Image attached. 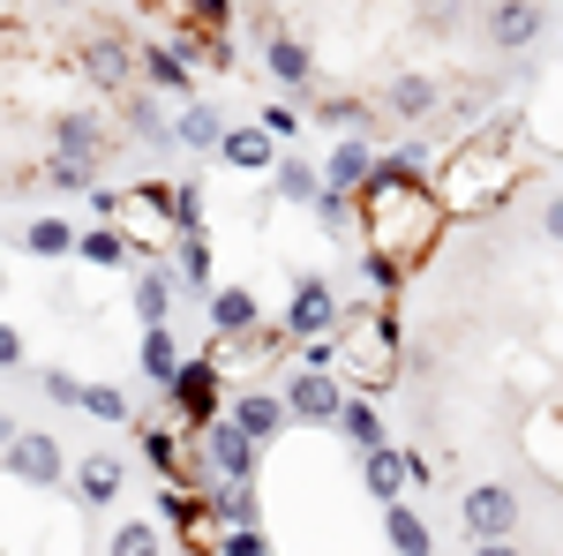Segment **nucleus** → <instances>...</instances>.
Wrapping results in <instances>:
<instances>
[{
	"label": "nucleus",
	"instance_id": "f03ea898",
	"mask_svg": "<svg viewBox=\"0 0 563 556\" xmlns=\"http://www.w3.org/2000/svg\"><path fill=\"white\" fill-rule=\"evenodd\" d=\"M435 188H443L451 218H481L488 204H504L519 188V121H488L481 135H466Z\"/></svg>",
	"mask_w": 563,
	"mask_h": 556
},
{
	"label": "nucleus",
	"instance_id": "a878e982",
	"mask_svg": "<svg viewBox=\"0 0 563 556\" xmlns=\"http://www.w3.org/2000/svg\"><path fill=\"white\" fill-rule=\"evenodd\" d=\"M384 542H390L398 556H429V549H435L429 519L413 512V504H384Z\"/></svg>",
	"mask_w": 563,
	"mask_h": 556
},
{
	"label": "nucleus",
	"instance_id": "f3484780",
	"mask_svg": "<svg viewBox=\"0 0 563 556\" xmlns=\"http://www.w3.org/2000/svg\"><path fill=\"white\" fill-rule=\"evenodd\" d=\"M135 369L151 377L158 391H174V377L188 369L180 361V346H174V324H143V346H135Z\"/></svg>",
	"mask_w": 563,
	"mask_h": 556
},
{
	"label": "nucleus",
	"instance_id": "e433bc0d",
	"mask_svg": "<svg viewBox=\"0 0 563 556\" xmlns=\"http://www.w3.org/2000/svg\"><path fill=\"white\" fill-rule=\"evenodd\" d=\"M174 218H180V233H203V188L196 181H174Z\"/></svg>",
	"mask_w": 563,
	"mask_h": 556
},
{
	"label": "nucleus",
	"instance_id": "7ed1b4c3",
	"mask_svg": "<svg viewBox=\"0 0 563 556\" xmlns=\"http://www.w3.org/2000/svg\"><path fill=\"white\" fill-rule=\"evenodd\" d=\"M188 436H196V459H203V473H211V489H218V481H256L263 444H256L241 422H233V414H218V422L188 428Z\"/></svg>",
	"mask_w": 563,
	"mask_h": 556
},
{
	"label": "nucleus",
	"instance_id": "393cba45",
	"mask_svg": "<svg viewBox=\"0 0 563 556\" xmlns=\"http://www.w3.org/2000/svg\"><path fill=\"white\" fill-rule=\"evenodd\" d=\"M129 135L151 151V159H166V151H180V129L158 113V98H129Z\"/></svg>",
	"mask_w": 563,
	"mask_h": 556
},
{
	"label": "nucleus",
	"instance_id": "58836bf2",
	"mask_svg": "<svg viewBox=\"0 0 563 556\" xmlns=\"http://www.w3.org/2000/svg\"><path fill=\"white\" fill-rule=\"evenodd\" d=\"M45 399H53V406H84V384H76L68 369H45Z\"/></svg>",
	"mask_w": 563,
	"mask_h": 556
},
{
	"label": "nucleus",
	"instance_id": "5701e85b",
	"mask_svg": "<svg viewBox=\"0 0 563 556\" xmlns=\"http://www.w3.org/2000/svg\"><path fill=\"white\" fill-rule=\"evenodd\" d=\"M384 106L398 113V121H429L435 106H443V84H435V76H390Z\"/></svg>",
	"mask_w": 563,
	"mask_h": 556
},
{
	"label": "nucleus",
	"instance_id": "9b49d317",
	"mask_svg": "<svg viewBox=\"0 0 563 556\" xmlns=\"http://www.w3.org/2000/svg\"><path fill=\"white\" fill-rule=\"evenodd\" d=\"M225 414H233V422L249 428V436H256L263 451H271V444H278V436H286V428H294V406H286V391H241V399H233V406H225Z\"/></svg>",
	"mask_w": 563,
	"mask_h": 556
},
{
	"label": "nucleus",
	"instance_id": "b1692460",
	"mask_svg": "<svg viewBox=\"0 0 563 556\" xmlns=\"http://www.w3.org/2000/svg\"><path fill=\"white\" fill-rule=\"evenodd\" d=\"M339 436H346L353 451H384V444H390V428H384V414H376V399H368V391H353V399H346Z\"/></svg>",
	"mask_w": 563,
	"mask_h": 556
},
{
	"label": "nucleus",
	"instance_id": "6ab92c4d",
	"mask_svg": "<svg viewBox=\"0 0 563 556\" xmlns=\"http://www.w3.org/2000/svg\"><path fill=\"white\" fill-rule=\"evenodd\" d=\"M174 129H180V151H196V159L203 151H225V113H218L211 98H188L174 113Z\"/></svg>",
	"mask_w": 563,
	"mask_h": 556
},
{
	"label": "nucleus",
	"instance_id": "c03bdc74",
	"mask_svg": "<svg viewBox=\"0 0 563 556\" xmlns=\"http://www.w3.org/2000/svg\"><path fill=\"white\" fill-rule=\"evenodd\" d=\"M474 556H519L511 542H474Z\"/></svg>",
	"mask_w": 563,
	"mask_h": 556
},
{
	"label": "nucleus",
	"instance_id": "7c9ffc66",
	"mask_svg": "<svg viewBox=\"0 0 563 556\" xmlns=\"http://www.w3.org/2000/svg\"><path fill=\"white\" fill-rule=\"evenodd\" d=\"M135 316H143V324H174V279H166L158 263L135 279Z\"/></svg>",
	"mask_w": 563,
	"mask_h": 556
},
{
	"label": "nucleus",
	"instance_id": "4468645a",
	"mask_svg": "<svg viewBox=\"0 0 563 556\" xmlns=\"http://www.w3.org/2000/svg\"><path fill=\"white\" fill-rule=\"evenodd\" d=\"M361 489L376 497V504H398L406 489H413V451H361Z\"/></svg>",
	"mask_w": 563,
	"mask_h": 556
},
{
	"label": "nucleus",
	"instance_id": "f8f14e48",
	"mask_svg": "<svg viewBox=\"0 0 563 556\" xmlns=\"http://www.w3.org/2000/svg\"><path fill=\"white\" fill-rule=\"evenodd\" d=\"M376 166H384V159H376V143H368V135H339V143H331V159H323V188L361 196V188L376 181Z\"/></svg>",
	"mask_w": 563,
	"mask_h": 556
},
{
	"label": "nucleus",
	"instance_id": "ea45409f",
	"mask_svg": "<svg viewBox=\"0 0 563 556\" xmlns=\"http://www.w3.org/2000/svg\"><path fill=\"white\" fill-rule=\"evenodd\" d=\"M0 369H8V377H23V369H31V361H23V331H15V324H0Z\"/></svg>",
	"mask_w": 563,
	"mask_h": 556
},
{
	"label": "nucleus",
	"instance_id": "72a5a7b5",
	"mask_svg": "<svg viewBox=\"0 0 563 556\" xmlns=\"http://www.w3.org/2000/svg\"><path fill=\"white\" fill-rule=\"evenodd\" d=\"M361 279H368L376 294H398V286H406V257H390V249H361Z\"/></svg>",
	"mask_w": 563,
	"mask_h": 556
},
{
	"label": "nucleus",
	"instance_id": "79ce46f5",
	"mask_svg": "<svg viewBox=\"0 0 563 556\" xmlns=\"http://www.w3.org/2000/svg\"><path fill=\"white\" fill-rule=\"evenodd\" d=\"M143 8H158V15H180L188 31H196V15H203V0H143Z\"/></svg>",
	"mask_w": 563,
	"mask_h": 556
},
{
	"label": "nucleus",
	"instance_id": "9d476101",
	"mask_svg": "<svg viewBox=\"0 0 563 556\" xmlns=\"http://www.w3.org/2000/svg\"><path fill=\"white\" fill-rule=\"evenodd\" d=\"M60 473H68V459H60V444H53L45 428L8 436V481H23V489H53Z\"/></svg>",
	"mask_w": 563,
	"mask_h": 556
},
{
	"label": "nucleus",
	"instance_id": "c9c22d12",
	"mask_svg": "<svg viewBox=\"0 0 563 556\" xmlns=\"http://www.w3.org/2000/svg\"><path fill=\"white\" fill-rule=\"evenodd\" d=\"M84 414L90 422H129V399L113 384H84Z\"/></svg>",
	"mask_w": 563,
	"mask_h": 556
},
{
	"label": "nucleus",
	"instance_id": "a19ab883",
	"mask_svg": "<svg viewBox=\"0 0 563 556\" xmlns=\"http://www.w3.org/2000/svg\"><path fill=\"white\" fill-rule=\"evenodd\" d=\"M263 129L286 143V135H301V113H294V106H263Z\"/></svg>",
	"mask_w": 563,
	"mask_h": 556
},
{
	"label": "nucleus",
	"instance_id": "aec40b11",
	"mask_svg": "<svg viewBox=\"0 0 563 556\" xmlns=\"http://www.w3.org/2000/svg\"><path fill=\"white\" fill-rule=\"evenodd\" d=\"M271 143H278V135L263 129V121H241V129H225V151H218V159H225L233 173H263V166H278Z\"/></svg>",
	"mask_w": 563,
	"mask_h": 556
},
{
	"label": "nucleus",
	"instance_id": "f257e3e1",
	"mask_svg": "<svg viewBox=\"0 0 563 556\" xmlns=\"http://www.w3.org/2000/svg\"><path fill=\"white\" fill-rule=\"evenodd\" d=\"M443 218H451V204H443V188L435 181H421V166H406L398 151H390L384 166H376V181L361 188V241L368 249H390V257H429L435 241H443Z\"/></svg>",
	"mask_w": 563,
	"mask_h": 556
},
{
	"label": "nucleus",
	"instance_id": "a211bd4d",
	"mask_svg": "<svg viewBox=\"0 0 563 556\" xmlns=\"http://www.w3.org/2000/svg\"><path fill=\"white\" fill-rule=\"evenodd\" d=\"M121 489H129V467H121L113 451H90L84 467H76V497H84L90 512H106V504H113Z\"/></svg>",
	"mask_w": 563,
	"mask_h": 556
},
{
	"label": "nucleus",
	"instance_id": "4c0bfd02",
	"mask_svg": "<svg viewBox=\"0 0 563 556\" xmlns=\"http://www.w3.org/2000/svg\"><path fill=\"white\" fill-rule=\"evenodd\" d=\"M218 556H271V534H263V526H225Z\"/></svg>",
	"mask_w": 563,
	"mask_h": 556
},
{
	"label": "nucleus",
	"instance_id": "0eeeda50",
	"mask_svg": "<svg viewBox=\"0 0 563 556\" xmlns=\"http://www.w3.org/2000/svg\"><path fill=\"white\" fill-rule=\"evenodd\" d=\"M459 519H466L474 542H511V534H519V489H511V481H474L466 504H459Z\"/></svg>",
	"mask_w": 563,
	"mask_h": 556
},
{
	"label": "nucleus",
	"instance_id": "ddd939ff",
	"mask_svg": "<svg viewBox=\"0 0 563 556\" xmlns=\"http://www.w3.org/2000/svg\"><path fill=\"white\" fill-rule=\"evenodd\" d=\"M541 0H488V45H504V53H519V45L541 39Z\"/></svg>",
	"mask_w": 563,
	"mask_h": 556
},
{
	"label": "nucleus",
	"instance_id": "6e6552de",
	"mask_svg": "<svg viewBox=\"0 0 563 556\" xmlns=\"http://www.w3.org/2000/svg\"><path fill=\"white\" fill-rule=\"evenodd\" d=\"M84 76L98 90H129L143 76V45H129L121 31H90L84 39Z\"/></svg>",
	"mask_w": 563,
	"mask_h": 556
},
{
	"label": "nucleus",
	"instance_id": "c756f323",
	"mask_svg": "<svg viewBox=\"0 0 563 556\" xmlns=\"http://www.w3.org/2000/svg\"><path fill=\"white\" fill-rule=\"evenodd\" d=\"M76 241H84L76 226H60V218H31L15 249H31V257H76Z\"/></svg>",
	"mask_w": 563,
	"mask_h": 556
},
{
	"label": "nucleus",
	"instance_id": "423d86ee",
	"mask_svg": "<svg viewBox=\"0 0 563 556\" xmlns=\"http://www.w3.org/2000/svg\"><path fill=\"white\" fill-rule=\"evenodd\" d=\"M346 377H331V369H294L286 377V406H294V422L308 428H339V414H346Z\"/></svg>",
	"mask_w": 563,
	"mask_h": 556
},
{
	"label": "nucleus",
	"instance_id": "f704fd0d",
	"mask_svg": "<svg viewBox=\"0 0 563 556\" xmlns=\"http://www.w3.org/2000/svg\"><path fill=\"white\" fill-rule=\"evenodd\" d=\"M323 129H339V135H368V129H376V106H361V98H331V106H323Z\"/></svg>",
	"mask_w": 563,
	"mask_h": 556
},
{
	"label": "nucleus",
	"instance_id": "39448f33",
	"mask_svg": "<svg viewBox=\"0 0 563 556\" xmlns=\"http://www.w3.org/2000/svg\"><path fill=\"white\" fill-rule=\"evenodd\" d=\"M218 369H225L218 353H196V361L174 377V391H166V399H174V422L180 428H203V422H218V414H225V377H218Z\"/></svg>",
	"mask_w": 563,
	"mask_h": 556
},
{
	"label": "nucleus",
	"instance_id": "473e14b6",
	"mask_svg": "<svg viewBox=\"0 0 563 556\" xmlns=\"http://www.w3.org/2000/svg\"><path fill=\"white\" fill-rule=\"evenodd\" d=\"M38 181H45V188H68V196H90L98 166H84V159H60V151H53V159L38 166Z\"/></svg>",
	"mask_w": 563,
	"mask_h": 556
},
{
	"label": "nucleus",
	"instance_id": "37998d69",
	"mask_svg": "<svg viewBox=\"0 0 563 556\" xmlns=\"http://www.w3.org/2000/svg\"><path fill=\"white\" fill-rule=\"evenodd\" d=\"M541 233L563 249V196H549V204H541Z\"/></svg>",
	"mask_w": 563,
	"mask_h": 556
},
{
	"label": "nucleus",
	"instance_id": "2eb2a0df",
	"mask_svg": "<svg viewBox=\"0 0 563 556\" xmlns=\"http://www.w3.org/2000/svg\"><path fill=\"white\" fill-rule=\"evenodd\" d=\"M143 84H151V90H174V98H188V90H196V61H188L180 45L151 39V45H143Z\"/></svg>",
	"mask_w": 563,
	"mask_h": 556
},
{
	"label": "nucleus",
	"instance_id": "4be33fe9",
	"mask_svg": "<svg viewBox=\"0 0 563 556\" xmlns=\"http://www.w3.org/2000/svg\"><path fill=\"white\" fill-rule=\"evenodd\" d=\"M76 257L98 263V271H121V263L135 257V241H129V226H113V218H98V226H84V241H76Z\"/></svg>",
	"mask_w": 563,
	"mask_h": 556
},
{
	"label": "nucleus",
	"instance_id": "412c9836",
	"mask_svg": "<svg viewBox=\"0 0 563 556\" xmlns=\"http://www.w3.org/2000/svg\"><path fill=\"white\" fill-rule=\"evenodd\" d=\"M53 151H60V159L98 166V159H106V129H98L90 113H53Z\"/></svg>",
	"mask_w": 563,
	"mask_h": 556
},
{
	"label": "nucleus",
	"instance_id": "cd10ccee",
	"mask_svg": "<svg viewBox=\"0 0 563 556\" xmlns=\"http://www.w3.org/2000/svg\"><path fill=\"white\" fill-rule=\"evenodd\" d=\"M211 512H218V526H256V512H263L256 481H218V489H211Z\"/></svg>",
	"mask_w": 563,
	"mask_h": 556
},
{
	"label": "nucleus",
	"instance_id": "1a4fd4ad",
	"mask_svg": "<svg viewBox=\"0 0 563 556\" xmlns=\"http://www.w3.org/2000/svg\"><path fill=\"white\" fill-rule=\"evenodd\" d=\"M263 68H271V84L278 90H316V53H308L294 31H278V23H263Z\"/></svg>",
	"mask_w": 563,
	"mask_h": 556
},
{
	"label": "nucleus",
	"instance_id": "20e7f679",
	"mask_svg": "<svg viewBox=\"0 0 563 556\" xmlns=\"http://www.w3.org/2000/svg\"><path fill=\"white\" fill-rule=\"evenodd\" d=\"M286 331H294V339H339V331H346V301L331 294V279H323V271H301V279H294V301H286Z\"/></svg>",
	"mask_w": 563,
	"mask_h": 556
},
{
	"label": "nucleus",
	"instance_id": "bb28decb",
	"mask_svg": "<svg viewBox=\"0 0 563 556\" xmlns=\"http://www.w3.org/2000/svg\"><path fill=\"white\" fill-rule=\"evenodd\" d=\"M271 196H278V204H316V196H323V166L278 159V166H271Z\"/></svg>",
	"mask_w": 563,
	"mask_h": 556
},
{
	"label": "nucleus",
	"instance_id": "2f4dec72",
	"mask_svg": "<svg viewBox=\"0 0 563 556\" xmlns=\"http://www.w3.org/2000/svg\"><path fill=\"white\" fill-rule=\"evenodd\" d=\"M158 549H166V526H158V519H129L106 556H158Z\"/></svg>",
	"mask_w": 563,
	"mask_h": 556
},
{
	"label": "nucleus",
	"instance_id": "c85d7f7f",
	"mask_svg": "<svg viewBox=\"0 0 563 556\" xmlns=\"http://www.w3.org/2000/svg\"><path fill=\"white\" fill-rule=\"evenodd\" d=\"M174 279H180V286H196V294L211 286V233H180V241H174Z\"/></svg>",
	"mask_w": 563,
	"mask_h": 556
},
{
	"label": "nucleus",
	"instance_id": "dca6fc26",
	"mask_svg": "<svg viewBox=\"0 0 563 556\" xmlns=\"http://www.w3.org/2000/svg\"><path fill=\"white\" fill-rule=\"evenodd\" d=\"M249 331H263V308L249 286H218L211 294V339H249Z\"/></svg>",
	"mask_w": 563,
	"mask_h": 556
}]
</instances>
